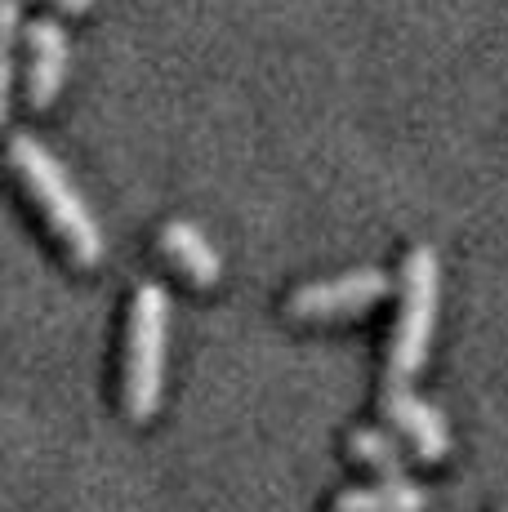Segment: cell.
Instances as JSON below:
<instances>
[{"mask_svg": "<svg viewBox=\"0 0 508 512\" xmlns=\"http://www.w3.org/2000/svg\"><path fill=\"white\" fill-rule=\"evenodd\" d=\"M9 156H14L23 183L32 187V196L41 201V210L50 214L58 236L67 241V250H72L81 263L99 259L103 254V232H99V223H94L90 205H85L81 192H76L72 174L63 170V161H58L50 147L36 139V134H27V130L9 134Z\"/></svg>", "mask_w": 508, "mask_h": 512, "instance_id": "cell-1", "label": "cell"}, {"mask_svg": "<svg viewBox=\"0 0 508 512\" xmlns=\"http://www.w3.org/2000/svg\"><path fill=\"white\" fill-rule=\"evenodd\" d=\"M165 321H170V294L161 281H139L130 299V330H125V410L130 419H152L161 401L165 370Z\"/></svg>", "mask_w": 508, "mask_h": 512, "instance_id": "cell-2", "label": "cell"}, {"mask_svg": "<svg viewBox=\"0 0 508 512\" xmlns=\"http://www.w3.org/2000/svg\"><path fill=\"white\" fill-rule=\"evenodd\" d=\"M437 321V250L410 245L402 259V294H397V321L388 334V379L406 383L428 361V339Z\"/></svg>", "mask_w": 508, "mask_h": 512, "instance_id": "cell-3", "label": "cell"}, {"mask_svg": "<svg viewBox=\"0 0 508 512\" xmlns=\"http://www.w3.org/2000/svg\"><path fill=\"white\" fill-rule=\"evenodd\" d=\"M384 290H388V272L375 268V263H366V268H348V272H335V277L295 285L286 299V312L290 317H304V321L348 317V312L375 303Z\"/></svg>", "mask_w": 508, "mask_h": 512, "instance_id": "cell-4", "label": "cell"}, {"mask_svg": "<svg viewBox=\"0 0 508 512\" xmlns=\"http://www.w3.org/2000/svg\"><path fill=\"white\" fill-rule=\"evenodd\" d=\"M67 76V32L54 14L27 23V103L45 107Z\"/></svg>", "mask_w": 508, "mask_h": 512, "instance_id": "cell-5", "label": "cell"}, {"mask_svg": "<svg viewBox=\"0 0 508 512\" xmlns=\"http://www.w3.org/2000/svg\"><path fill=\"white\" fill-rule=\"evenodd\" d=\"M384 415L393 419L410 441H415L419 459H442L446 450H451V428H446L442 410L428 406L424 397H415L406 383L388 379V388H384Z\"/></svg>", "mask_w": 508, "mask_h": 512, "instance_id": "cell-6", "label": "cell"}, {"mask_svg": "<svg viewBox=\"0 0 508 512\" xmlns=\"http://www.w3.org/2000/svg\"><path fill=\"white\" fill-rule=\"evenodd\" d=\"M428 495L410 477H379L375 486H348L335 495V512H424Z\"/></svg>", "mask_w": 508, "mask_h": 512, "instance_id": "cell-7", "label": "cell"}, {"mask_svg": "<svg viewBox=\"0 0 508 512\" xmlns=\"http://www.w3.org/2000/svg\"><path fill=\"white\" fill-rule=\"evenodd\" d=\"M161 250L170 254V259H179L183 268L192 272V281L210 285L219 277V254H214V245L205 241V232L197 223L188 219H165L161 223Z\"/></svg>", "mask_w": 508, "mask_h": 512, "instance_id": "cell-8", "label": "cell"}, {"mask_svg": "<svg viewBox=\"0 0 508 512\" xmlns=\"http://www.w3.org/2000/svg\"><path fill=\"white\" fill-rule=\"evenodd\" d=\"M348 450H353L361 464L375 468L379 477H406V472H402V446H397L388 432H379V428H353V432H348Z\"/></svg>", "mask_w": 508, "mask_h": 512, "instance_id": "cell-9", "label": "cell"}, {"mask_svg": "<svg viewBox=\"0 0 508 512\" xmlns=\"http://www.w3.org/2000/svg\"><path fill=\"white\" fill-rule=\"evenodd\" d=\"M58 5H67V9H85V5H94V0H58Z\"/></svg>", "mask_w": 508, "mask_h": 512, "instance_id": "cell-10", "label": "cell"}, {"mask_svg": "<svg viewBox=\"0 0 508 512\" xmlns=\"http://www.w3.org/2000/svg\"><path fill=\"white\" fill-rule=\"evenodd\" d=\"M504 512H508V508H504Z\"/></svg>", "mask_w": 508, "mask_h": 512, "instance_id": "cell-11", "label": "cell"}]
</instances>
